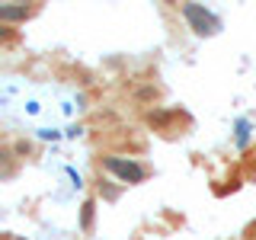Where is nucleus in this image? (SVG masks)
I'll return each mask as SVG.
<instances>
[{"instance_id": "nucleus-1", "label": "nucleus", "mask_w": 256, "mask_h": 240, "mask_svg": "<svg viewBox=\"0 0 256 240\" xmlns=\"http://www.w3.org/2000/svg\"><path fill=\"white\" fill-rule=\"evenodd\" d=\"M180 13L186 16V22L192 26L196 36H214V32L221 29V20L208 10V6H202V4H182Z\"/></svg>"}, {"instance_id": "nucleus-2", "label": "nucleus", "mask_w": 256, "mask_h": 240, "mask_svg": "<svg viewBox=\"0 0 256 240\" xmlns=\"http://www.w3.org/2000/svg\"><path fill=\"white\" fill-rule=\"evenodd\" d=\"M102 166L109 173H116L122 182H144L148 180V166H141L138 160H125V157H102Z\"/></svg>"}, {"instance_id": "nucleus-3", "label": "nucleus", "mask_w": 256, "mask_h": 240, "mask_svg": "<svg viewBox=\"0 0 256 240\" xmlns=\"http://www.w3.org/2000/svg\"><path fill=\"white\" fill-rule=\"evenodd\" d=\"M26 16H32V6H0V20H4V22L26 20Z\"/></svg>"}, {"instance_id": "nucleus-4", "label": "nucleus", "mask_w": 256, "mask_h": 240, "mask_svg": "<svg viewBox=\"0 0 256 240\" xmlns=\"http://www.w3.org/2000/svg\"><path fill=\"white\" fill-rule=\"evenodd\" d=\"M93 212H96V202H84V214H80V228H84V234H90L93 230Z\"/></svg>"}, {"instance_id": "nucleus-5", "label": "nucleus", "mask_w": 256, "mask_h": 240, "mask_svg": "<svg viewBox=\"0 0 256 240\" xmlns=\"http://www.w3.org/2000/svg\"><path fill=\"white\" fill-rule=\"evenodd\" d=\"M246 141H250V122L240 118L237 122V148H246Z\"/></svg>"}, {"instance_id": "nucleus-6", "label": "nucleus", "mask_w": 256, "mask_h": 240, "mask_svg": "<svg viewBox=\"0 0 256 240\" xmlns=\"http://www.w3.org/2000/svg\"><path fill=\"white\" fill-rule=\"evenodd\" d=\"M38 138H42V141H54L58 132H52V128H38Z\"/></svg>"}, {"instance_id": "nucleus-7", "label": "nucleus", "mask_w": 256, "mask_h": 240, "mask_svg": "<svg viewBox=\"0 0 256 240\" xmlns=\"http://www.w3.org/2000/svg\"><path fill=\"white\" fill-rule=\"evenodd\" d=\"M68 173H70V180H74V186H84V182H80V173L74 170V166H68Z\"/></svg>"}, {"instance_id": "nucleus-8", "label": "nucleus", "mask_w": 256, "mask_h": 240, "mask_svg": "<svg viewBox=\"0 0 256 240\" xmlns=\"http://www.w3.org/2000/svg\"><path fill=\"white\" fill-rule=\"evenodd\" d=\"M16 240H22V237H16Z\"/></svg>"}]
</instances>
